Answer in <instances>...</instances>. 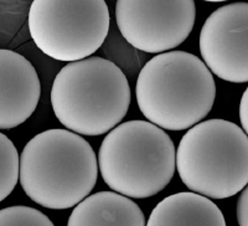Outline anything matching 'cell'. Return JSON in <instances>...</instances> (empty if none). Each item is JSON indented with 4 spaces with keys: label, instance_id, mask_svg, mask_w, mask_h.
Listing matches in <instances>:
<instances>
[{
    "label": "cell",
    "instance_id": "cell-1",
    "mask_svg": "<svg viewBox=\"0 0 248 226\" xmlns=\"http://www.w3.org/2000/svg\"><path fill=\"white\" fill-rule=\"evenodd\" d=\"M98 159L83 137L47 129L26 143L20 156L19 183L29 198L52 210L75 208L94 189Z\"/></svg>",
    "mask_w": 248,
    "mask_h": 226
},
{
    "label": "cell",
    "instance_id": "cell-13",
    "mask_svg": "<svg viewBox=\"0 0 248 226\" xmlns=\"http://www.w3.org/2000/svg\"><path fill=\"white\" fill-rule=\"evenodd\" d=\"M0 226H55L44 212L35 208L16 205L0 210Z\"/></svg>",
    "mask_w": 248,
    "mask_h": 226
},
{
    "label": "cell",
    "instance_id": "cell-14",
    "mask_svg": "<svg viewBox=\"0 0 248 226\" xmlns=\"http://www.w3.org/2000/svg\"><path fill=\"white\" fill-rule=\"evenodd\" d=\"M237 221L240 226H248V184L237 200Z\"/></svg>",
    "mask_w": 248,
    "mask_h": 226
},
{
    "label": "cell",
    "instance_id": "cell-3",
    "mask_svg": "<svg viewBox=\"0 0 248 226\" xmlns=\"http://www.w3.org/2000/svg\"><path fill=\"white\" fill-rule=\"evenodd\" d=\"M51 105L68 130L79 136H101L127 116L129 82L109 60L86 57L60 70L51 88Z\"/></svg>",
    "mask_w": 248,
    "mask_h": 226
},
{
    "label": "cell",
    "instance_id": "cell-4",
    "mask_svg": "<svg viewBox=\"0 0 248 226\" xmlns=\"http://www.w3.org/2000/svg\"><path fill=\"white\" fill-rule=\"evenodd\" d=\"M98 169L113 192L130 199L150 198L171 181L176 150L163 128L149 121H128L105 137Z\"/></svg>",
    "mask_w": 248,
    "mask_h": 226
},
{
    "label": "cell",
    "instance_id": "cell-5",
    "mask_svg": "<svg viewBox=\"0 0 248 226\" xmlns=\"http://www.w3.org/2000/svg\"><path fill=\"white\" fill-rule=\"evenodd\" d=\"M176 169L191 192L216 200L231 198L248 184V136L226 119L200 122L181 138Z\"/></svg>",
    "mask_w": 248,
    "mask_h": 226
},
{
    "label": "cell",
    "instance_id": "cell-12",
    "mask_svg": "<svg viewBox=\"0 0 248 226\" xmlns=\"http://www.w3.org/2000/svg\"><path fill=\"white\" fill-rule=\"evenodd\" d=\"M20 156L16 147L0 133V203L5 200L19 181Z\"/></svg>",
    "mask_w": 248,
    "mask_h": 226
},
{
    "label": "cell",
    "instance_id": "cell-6",
    "mask_svg": "<svg viewBox=\"0 0 248 226\" xmlns=\"http://www.w3.org/2000/svg\"><path fill=\"white\" fill-rule=\"evenodd\" d=\"M106 0H34L29 32L48 57L74 63L94 54L109 32Z\"/></svg>",
    "mask_w": 248,
    "mask_h": 226
},
{
    "label": "cell",
    "instance_id": "cell-7",
    "mask_svg": "<svg viewBox=\"0 0 248 226\" xmlns=\"http://www.w3.org/2000/svg\"><path fill=\"white\" fill-rule=\"evenodd\" d=\"M117 26L133 48L161 54L178 48L196 20L194 0H117Z\"/></svg>",
    "mask_w": 248,
    "mask_h": 226
},
{
    "label": "cell",
    "instance_id": "cell-16",
    "mask_svg": "<svg viewBox=\"0 0 248 226\" xmlns=\"http://www.w3.org/2000/svg\"><path fill=\"white\" fill-rule=\"evenodd\" d=\"M207 3H223V1H229V0H203Z\"/></svg>",
    "mask_w": 248,
    "mask_h": 226
},
{
    "label": "cell",
    "instance_id": "cell-2",
    "mask_svg": "<svg viewBox=\"0 0 248 226\" xmlns=\"http://www.w3.org/2000/svg\"><path fill=\"white\" fill-rule=\"evenodd\" d=\"M136 96L140 112L155 126L167 130L190 129L214 107L216 82L198 56L168 51L143 66Z\"/></svg>",
    "mask_w": 248,
    "mask_h": 226
},
{
    "label": "cell",
    "instance_id": "cell-11",
    "mask_svg": "<svg viewBox=\"0 0 248 226\" xmlns=\"http://www.w3.org/2000/svg\"><path fill=\"white\" fill-rule=\"evenodd\" d=\"M147 226H227L223 212L211 199L194 192L167 196L150 212Z\"/></svg>",
    "mask_w": 248,
    "mask_h": 226
},
{
    "label": "cell",
    "instance_id": "cell-9",
    "mask_svg": "<svg viewBox=\"0 0 248 226\" xmlns=\"http://www.w3.org/2000/svg\"><path fill=\"white\" fill-rule=\"evenodd\" d=\"M40 95L39 75L30 61L0 48V129L25 123L36 110Z\"/></svg>",
    "mask_w": 248,
    "mask_h": 226
},
{
    "label": "cell",
    "instance_id": "cell-15",
    "mask_svg": "<svg viewBox=\"0 0 248 226\" xmlns=\"http://www.w3.org/2000/svg\"><path fill=\"white\" fill-rule=\"evenodd\" d=\"M240 121L242 129L248 136V87L243 92L240 102Z\"/></svg>",
    "mask_w": 248,
    "mask_h": 226
},
{
    "label": "cell",
    "instance_id": "cell-8",
    "mask_svg": "<svg viewBox=\"0 0 248 226\" xmlns=\"http://www.w3.org/2000/svg\"><path fill=\"white\" fill-rule=\"evenodd\" d=\"M199 45L215 76L232 83L248 82V3L216 9L201 28Z\"/></svg>",
    "mask_w": 248,
    "mask_h": 226
},
{
    "label": "cell",
    "instance_id": "cell-10",
    "mask_svg": "<svg viewBox=\"0 0 248 226\" xmlns=\"http://www.w3.org/2000/svg\"><path fill=\"white\" fill-rule=\"evenodd\" d=\"M67 226H147L137 203L116 192H98L77 204Z\"/></svg>",
    "mask_w": 248,
    "mask_h": 226
}]
</instances>
